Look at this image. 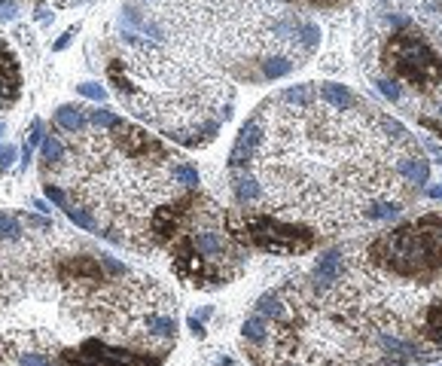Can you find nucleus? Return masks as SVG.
I'll list each match as a JSON object with an SVG mask.
<instances>
[{
    "label": "nucleus",
    "instance_id": "1",
    "mask_svg": "<svg viewBox=\"0 0 442 366\" xmlns=\"http://www.w3.org/2000/svg\"><path fill=\"white\" fill-rule=\"evenodd\" d=\"M171 269L180 281L199 290H217L244 269L247 250L229 229V220L217 202L195 193L186 223L168 244Z\"/></svg>",
    "mask_w": 442,
    "mask_h": 366
},
{
    "label": "nucleus",
    "instance_id": "2",
    "mask_svg": "<svg viewBox=\"0 0 442 366\" xmlns=\"http://www.w3.org/2000/svg\"><path fill=\"white\" fill-rule=\"evenodd\" d=\"M366 257L384 272L418 284L442 278V214H424L415 223H403L375 235Z\"/></svg>",
    "mask_w": 442,
    "mask_h": 366
},
{
    "label": "nucleus",
    "instance_id": "3",
    "mask_svg": "<svg viewBox=\"0 0 442 366\" xmlns=\"http://www.w3.org/2000/svg\"><path fill=\"white\" fill-rule=\"evenodd\" d=\"M229 229L244 248H256L263 253H278V257H299L318 244V235L299 223H287L280 217L263 214V211L241 208L235 214H226Z\"/></svg>",
    "mask_w": 442,
    "mask_h": 366
},
{
    "label": "nucleus",
    "instance_id": "4",
    "mask_svg": "<svg viewBox=\"0 0 442 366\" xmlns=\"http://www.w3.org/2000/svg\"><path fill=\"white\" fill-rule=\"evenodd\" d=\"M382 61L390 74L412 83L415 89H433L442 80L439 55L433 52V46L421 34L409 31V28L388 40V46L382 52Z\"/></svg>",
    "mask_w": 442,
    "mask_h": 366
},
{
    "label": "nucleus",
    "instance_id": "5",
    "mask_svg": "<svg viewBox=\"0 0 442 366\" xmlns=\"http://www.w3.org/2000/svg\"><path fill=\"white\" fill-rule=\"evenodd\" d=\"M61 366H162L168 351H131L107 339L89 336L74 348L61 351Z\"/></svg>",
    "mask_w": 442,
    "mask_h": 366
},
{
    "label": "nucleus",
    "instance_id": "6",
    "mask_svg": "<svg viewBox=\"0 0 442 366\" xmlns=\"http://www.w3.org/2000/svg\"><path fill=\"white\" fill-rule=\"evenodd\" d=\"M259 140H263V125H259V116H254L241 125V135H238L232 153H229V168L232 171H241V168L250 165V159L256 156Z\"/></svg>",
    "mask_w": 442,
    "mask_h": 366
},
{
    "label": "nucleus",
    "instance_id": "7",
    "mask_svg": "<svg viewBox=\"0 0 442 366\" xmlns=\"http://www.w3.org/2000/svg\"><path fill=\"white\" fill-rule=\"evenodd\" d=\"M342 274H345V257H342V250H327L314 263V272H311L314 290H329L335 281H342Z\"/></svg>",
    "mask_w": 442,
    "mask_h": 366
},
{
    "label": "nucleus",
    "instance_id": "8",
    "mask_svg": "<svg viewBox=\"0 0 442 366\" xmlns=\"http://www.w3.org/2000/svg\"><path fill=\"white\" fill-rule=\"evenodd\" d=\"M55 122H58V129L67 131V135H82V131L89 129V114H82V107L65 104V107L55 110Z\"/></svg>",
    "mask_w": 442,
    "mask_h": 366
},
{
    "label": "nucleus",
    "instance_id": "9",
    "mask_svg": "<svg viewBox=\"0 0 442 366\" xmlns=\"http://www.w3.org/2000/svg\"><path fill=\"white\" fill-rule=\"evenodd\" d=\"M397 171L403 174L409 183H418V186H424V183L430 180V165H427V159L421 156V153H412V156L399 159L397 162Z\"/></svg>",
    "mask_w": 442,
    "mask_h": 366
},
{
    "label": "nucleus",
    "instance_id": "10",
    "mask_svg": "<svg viewBox=\"0 0 442 366\" xmlns=\"http://www.w3.org/2000/svg\"><path fill=\"white\" fill-rule=\"evenodd\" d=\"M232 193H235V202L241 208L254 205V202H259V183L250 177L247 171H232Z\"/></svg>",
    "mask_w": 442,
    "mask_h": 366
},
{
    "label": "nucleus",
    "instance_id": "11",
    "mask_svg": "<svg viewBox=\"0 0 442 366\" xmlns=\"http://www.w3.org/2000/svg\"><path fill=\"white\" fill-rule=\"evenodd\" d=\"M421 336H424L430 345L442 348V302L427 305L424 318H421Z\"/></svg>",
    "mask_w": 442,
    "mask_h": 366
},
{
    "label": "nucleus",
    "instance_id": "12",
    "mask_svg": "<svg viewBox=\"0 0 442 366\" xmlns=\"http://www.w3.org/2000/svg\"><path fill=\"white\" fill-rule=\"evenodd\" d=\"M256 312L263 314L269 323H275L280 321L287 314V299H284V290H272V293H265V297H259L256 302Z\"/></svg>",
    "mask_w": 442,
    "mask_h": 366
},
{
    "label": "nucleus",
    "instance_id": "13",
    "mask_svg": "<svg viewBox=\"0 0 442 366\" xmlns=\"http://www.w3.org/2000/svg\"><path fill=\"white\" fill-rule=\"evenodd\" d=\"M269 330H272V323L265 321L259 312H254L247 321H244L241 336H244V339H247L250 345H263V342H269Z\"/></svg>",
    "mask_w": 442,
    "mask_h": 366
},
{
    "label": "nucleus",
    "instance_id": "14",
    "mask_svg": "<svg viewBox=\"0 0 442 366\" xmlns=\"http://www.w3.org/2000/svg\"><path fill=\"white\" fill-rule=\"evenodd\" d=\"M320 98H324L327 104H333V107H339V110H345L357 101L345 86H335V83H324V86H320Z\"/></svg>",
    "mask_w": 442,
    "mask_h": 366
},
{
    "label": "nucleus",
    "instance_id": "15",
    "mask_svg": "<svg viewBox=\"0 0 442 366\" xmlns=\"http://www.w3.org/2000/svg\"><path fill=\"white\" fill-rule=\"evenodd\" d=\"M171 177H174V183H180V186H186V189L199 186V171H195L192 165H186V162H174Z\"/></svg>",
    "mask_w": 442,
    "mask_h": 366
},
{
    "label": "nucleus",
    "instance_id": "16",
    "mask_svg": "<svg viewBox=\"0 0 442 366\" xmlns=\"http://www.w3.org/2000/svg\"><path fill=\"white\" fill-rule=\"evenodd\" d=\"M397 214H399L397 202H373V205L363 211L366 220H390V217H397Z\"/></svg>",
    "mask_w": 442,
    "mask_h": 366
},
{
    "label": "nucleus",
    "instance_id": "17",
    "mask_svg": "<svg viewBox=\"0 0 442 366\" xmlns=\"http://www.w3.org/2000/svg\"><path fill=\"white\" fill-rule=\"evenodd\" d=\"M290 70H293V61H287V58H265L263 61V76H269V80L287 76Z\"/></svg>",
    "mask_w": 442,
    "mask_h": 366
},
{
    "label": "nucleus",
    "instance_id": "18",
    "mask_svg": "<svg viewBox=\"0 0 442 366\" xmlns=\"http://www.w3.org/2000/svg\"><path fill=\"white\" fill-rule=\"evenodd\" d=\"M89 122L98 125V129H116L119 122H122V116H116V114H110V110H89Z\"/></svg>",
    "mask_w": 442,
    "mask_h": 366
},
{
    "label": "nucleus",
    "instance_id": "19",
    "mask_svg": "<svg viewBox=\"0 0 442 366\" xmlns=\"http://www.w3.org/2000/svg\"><path fill=\"white\" fill-rule=\"evenodd\" d=\"M40 140H43V122H40V119H34V122H31V135L25 138V162L31 159L34 147H37Z\"/></svg>",
    "mask_w": 442,
    "mask_h": 366
},
{
    "label": "nucleus",
    "instance_id": "20",
    "mask_svg": "<svg viewBox=\"0 0 442 366\" xmlns=\"http://www.w3.org/2000/svg\"><path fill=\"white\" fill-rule=\"evenodd\" d=\"M76 92H82V95L92 98V101H104V98H107L104 86H98V83H82V86H76Z\"/></svg>",
    "mask_w": 442,
    "mask_h": 366
},
{
    "label": "nucleus",
    "instance_id": "21",
    "mask_svg": "<svg viewBox=\"0 0 442 366\" xmlns=\"http://www.w3.org/2000/svg\"><path fill=\"white\" fill-rule=\"evenodd\" d=\"M19 363H22V366H58V363L49 360V357H43V354H31V351H27V354H19Z\"/></svg>",
    "mask_w": 442,
    "mask_h": 366
},
{
    "label": "nucleus",
    "instance_id": "22",
    "mask_svg": "<svg viewBox=\"0 0 442 366\" xmlns=\"http://www.w3.org/2000/svg\"><path fill=\"white\" fill-rule=\"evenodd\" d=\"M12 159H16V147H12V144H3V147H0V174H3L6 168L12 165Z\"/></svg>",
    "mask_w": 442,
    "mask_h": 366
},
{
    "label": "nucleus",
    "instance_id": "23",
    "mask_svg": "<svg viewBox=\"0 0 442 366\" xmlns=\"http://www.w3.org/2000/svg\"><path fill=\"white\" fill-rule=\"evenodd\" d=\"M378 89H382V95L390 98V101H397V98H399V86H397L394 80H378Z\"/></svg>",
    "mask_w": 442,
    "mask_h": 366
},
{
    "label": "nucleus",
    "instance_id": "24",
    "mask_svg": "<svg viewBox=\"0 0 442 366\" xmlns=\"http://www.w3.org/2000/svg\"><path fill=\"white\" fill-rule=\"evenodd\" d=\"M284 98H287V101H296V104H308L311 92H308V89H290V92H284Z\"/></svg>",
    "mask_w": 442,
    "mask_h": 366
},
{
    "label": "nucleus",
    "instance_id": "25",
    "mask_svg": "<svg viewBox=\"0 0 442 366\" xmlns=\"http://www.w3.org/2000/svg\"><path fill=\"white\" fill-rule=\"evenodd\" d=\"M299 3H308V6H324V10H333V6H342L345 0H299Z\"/></svg>",
    "mask_w": 442,
    "mask_h": 366
},
{
    "label": "nucleus",
    "instance_id": "26",
    "mask_svg": "<svg viewBox=\"0 0 442 366\" xmlns=\"http://www.w3.org/2000/svg\"><path fill=\"white\" fill-rule=\"evenodd\" d=\"M421 125H424V129H430L433 135H439V138H442V122H437V119H427V116H421Z\"/></svg>",
    "mask_w": 442,
    "mask_h": 366
},
{
    "label": "nucleus",
    "instance_id": "27",
    "mask_svg": "<svg viewBox=\"0 0 442 366\" xmlns=\"http://www.w3.org/2000/svg\"><path fill=\"white\" fill-rule=\"evenodd\" d=\"M70 37H74V28H70V31L65 34V37H61V40H58V43H55V49H65V46L70 43Z\"/></svg>",
    "mask_w": 442,
    "mask_h": 366
},
{
    "label": "nucleus",
    "instance_id": "28",
    "mask_svg": "<svg viewBox=\"0 0 442 366\" xmlns=\"http://www.w3.org/2000/svg\"><path fill=\"white\" fill-rule=\"evenodd\" d=\"M430 199H442V183H437V186H430Z\"/></svg>",
    "mask_w": 442,
    "mask_h": 366
},
{
    "label": "nucleus",
    "instance_id": "29",
    "mask_svg": "<svg viewBox=\"0 0 442 366\" xmlns=\"http://www.w3.org/2000/svg\"><path fill=\"white\" fill-rule=\"evenodd\" d=\"M19 0H0V10H6V6H16Z\"/></svg>",
    "mask_w": 442,
    "mask_h": 366
},
{
    "label": "nucleus",
    "instance_id": "30",
    "mask_svg": "<svg viewBox=\"0 0 442 366\" xmlns=\"http://www.w3.org/2000/svg\"><path fill=\"white\" fill-rule=\"evenodd\" d=\"M280 366H296V363H280Z\"/></svg>",
    "mask_w": 442,
    "mask_h": 366
},
{
    "label": "nucleus",
    "instance_id": "31",
    "mask_svg": "<svg viewBox=\"0 0 442 366\" xmlns=\"http://www.w3.org/2000/svg\"><path fill=\"white\" fill-rule=\"evenodd\" d=\"M439 366H442V363H439Z\"/></svg>",
    "mask_w": 442,
    "mask_h": 366
}]
</instances>
